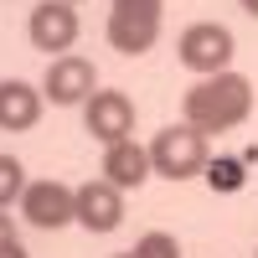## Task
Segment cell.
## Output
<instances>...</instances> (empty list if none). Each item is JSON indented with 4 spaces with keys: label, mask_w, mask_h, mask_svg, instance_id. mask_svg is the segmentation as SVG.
Masks as SVG:
<instances>
[{
    "label": "cell",
    "mask_w": 258,
    "mask_h": 258,
    "mask_svg": "<svg viewBox=\"0 0 258 258\" xmlns=\"http://www.w3.org/2000/svg\"><path fill=\"white\" fill-rule=\"evenodd\" d=\"M135 258H181V248H176V238L170 232H145V238L129 248Z\"/></svg>",
    "instance_id": "14"
},
{
    "label": "cell",
    "mask_w": 258,
    "mask_h": 258,
    "mask_svg": "<svg viewBox=\"0 0 258 258\" xmlns=\"http://www.w3.org/2000/svg\"><path fill=\"white\" fill-rule=\"evenodd\" d=\"M21 212H26L31 227L57 232V227L78 222V191L62 186V181H26V191H21Z\"/></svg>",
    "instance_id": "5"
},
{
    "label": "cell",
    "mask_w": 258,
    "mask_h": 258,
    "mask_svg": "<svg viewBox=\"0 0 258 258\" xmlns=\"http://www.w3.org/2000/svg\"><path fill=\"white\" fill-rule=\"evenodd\" d=\"M160 0H114L109 6V47L119 57H145L160 36Z\"/></svg>",
    "instance_id": "3"
},
{
    "label": "cell",
    "mask_w": 258,
    "mask_h": 258,
    "mask_svg": "<svg viewBox=\"0 0 258 258\" xmlns=\"http://www.w3.org/2000/svg\"><path fill=\"white\" fill-rule=\"evenodd\" d=\"M98 93V73L88 57H52L47 62V78H41V98H52L57 109H73V103H88Z\"/></svg>",
    "instance_id": "6"
},
{
    "label": "cell",
    "mask_w": 258,
    "mask_h": 258,
    "mask_svg": "<svg viewBox=\"0 0 258 258\" xmlns=\"http://www.w3.org/2000/svg\"><path fill=\"white\" fill-rule=\"evenodd\" d=\"M6 238H16V222H11V212H0V243Z\"/></svg>",
    "instance_id": "16"
},
{
    "label": "cell",
    "mask_w": 258,
    "mask_h": 258,
    "mask_svg": "<svg viewBox=\"0 0 258 258\" xmlns=\"http://www.w3.org/2000/svg\"><path fill=\"white\" fill-rule=\"evenodd\" d=\"M0 258H31V253L21 248V238H6V243H0Z\"/></svg>",
    "instance_id": "15"
},
{
    "label": "cell",
    "mask_w": 258,
    "mask_h": 258,
    "mask_svg": "<svg viewBox=\"0 0 258 258\" xmlns=\"http://www.w3.org/2000/svg\"><path fill=\"white\" fill-rule=\"evenodd\" d=\"M78 222L88 232H114L124 222V191L114 181H103V176L78 186Z\"/></svg>",
    "instance_id": "9"
},
{
    "label": "cell",
    "mask_w": 258,
    "mask_h": 258,
    "mask_svg": "<svg viewBox=\"0 0 258 258\" xmlns=\"http://www.w3.org/2000/svg\"><path fill=\"white\" fill-rule=\"evenodd\" d=\"M26 36H31L36 52H47V57H68V47L78 41V11L68 6V0H47V6L31 11Z\"/></svg>",
    "instance_id": "8"
},
{
    "label": "cell",
    "mask_w": 258,
    "mask_h": 258,
    "mask_svg": "<svg viewBox=\"0 0 258 258\" xmlns=\"http://www.w3.org/2000/svg\"><path fill=\"white\" fill-rule=\"evenodd\" d=\"M68 6H78V0H68Z\"/></svg>",
    "instance_id": "19"
},
{
    "label": "cell",
    "mask_w": 258,
    "mask_h": 258,
    "mask_svg": "<svg viewBox=\"0 0 258 258\" xmlns=\"http://www.w3.org/2000/svg\"><path fill=\"white\" fill-rule=\"evenodd\" d=\"M41 119V88H31L26 78H6L0 83V129L21 135V129H36Z\"/></svg>",
    "instance_id": "11"
},
{
    "label": "cell",
    "mask_w": 258,
    "mask_h": 258,
    "mask_svg": "<svg viewBox=\"0 0 258 258\" xmlns=\"http://www.w3.org/2000/svg\"><path fill=\"white\" fill-rule=\"evenodd\" d=\"M176 52H181V62H186L191 73L212 78V73H227V62H232V52H238V41H232V31L217 26V21H197V26L181 31Z\"/></svg>",
    "instance_id": "4"
},
{
    "label": "cell",
    "mask_w": 258,
    "mask_h": 258,
    "mask_svg": "<svg viewBox=\"0 0 258 258\" xmlns=\"http://www.w3.org/2000/svg\"><path fill=\"white\" fill-rule=\"evenodd\" d=\"M114 258H135V253H114Z\"/></svg>",
    "instance_id": "18"
},
{
    "label": "cell",
    "mask_w": 258,
    "mask_h": 258,
    "mask_svg": "<svg viewBox=\"0 0 258 258\" xmlns=\"http://www.w3.org/2000/svg\"><path fill=\"white\" fill-rule=\"evenodd\" d=\"M150 165H155V176H165V181L202 176V170H207V135L197 124H186V119L160 129V135L150 140Z\"/></svg>",
    "instance_id": "2"
},
{
    "label": "cell",
    "mask_w": 258,
    "mask_h": 258,
    "mask_svg": "<svg viewBox=\"0 0 258 258\" xmlns=\"http://www.w3.org/2000/svg\"><path fill=\"white\" fill-rule=\"evenodd\" d=\"M238 6H243V11H248V16L258 21V0H238Z\"/></svg>",
    "instance_id": "17"
},
{
    "label": "cell",
    "mask_w": 258,
    "mask_h": 258,
    "mask_svg": "<svg viewBox=\"0 0 258 258\" xmlns=\"http://www.w3.org/2000/svg\"><path fill=\"white\" fill-rule=\"evenodd\" d=\"M21 191H26V165L16 155H0V207L21 202Z\"/></svg>",
    "instance_id": "13"
},
{
    "label": "cell",
    "mask_w": 258,
    "mask_h": 258,
    "mask_svg": "<svg viewBox=\"0 0 258 258\" xmlns=\"http://www.w3.org/2000/svg\"><path fill=\"white\" fill-rule=\"evenodd\" d=\"M155 165H150V145H135V140H119V145H103V181H114L119 191H140Z\"/></svg>",
    "instance_id": "10"
},
{
    "label": "cell",
    "mask_w": 258,
    "mask_h": 258,
    "mask_svg": "<svg viewBox=\"0 0 258 258\" xmlns=\"http://www.w3.org/2000/svg\"><path fill=\"white\" fill-rule=\"evenodd\" d=\"M202 176L212 181V191H243L248 170H243V160H207V170H202Z\"/></svg>",
    "instance_id": "12"
},
{
    "label": "cell",
    "mask_w": 258,
    "mask_h": 258,
    "mask_svg": "<svg viewBox=\"0 0 258 258\" xmlns=\"http://www.w3.org/2000/svg\"><path fill=\"white\" fill-rule=\"evenodd\" d=\"M181 114L186 124H197L202 135H222V129H238L248 114H253V83L243 73H212L202 78L197 88H186L181 98Z\"/></svg>",
    "instance_id": "1"
},
{
    "label": "cell",
    "mask_w": 258,
    "mask_h": 258,
    "mask_svg": "<svg viewBox=\"0 0 258 258\" xmlns=\"http://www.w3.org/2000/svg\"><path fill=\"white\" fill-rule=\"evenodd\" d=\"M83 129L103 145L135 140V103H129L119 88H98L88 103H83Z\"/></svg>",
    "instance_id": "7"
}]
</instances>
